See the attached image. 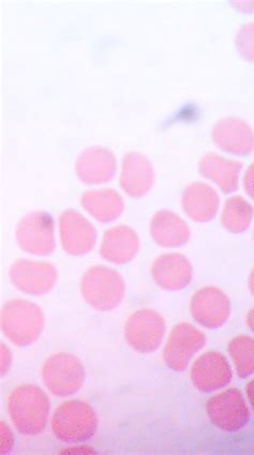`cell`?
<instances>
[{
	"mask_svg": "<svg viewBox=\"0 0 254 455\" xmlns=\"http://www.w3.org/2000/svg\"><path fill=\"white\" fill-rule=\"evenodd\" d=\"M152 276L158 287L168 291H184L194 276L188 258L179 252L164 253L153 263Z\"/></svg>",
	"mask_w": 254,
	"mask_h": 455,
	"instance_id": "9a60e30c",
	"label": "cell"
},
{
	"mask_svg": "<svg viewBox=\"0 0 254 455\" xmlns=\"http://www.w3.org/2000/svg\"><path fill=\"white\" fill-rule=\"evenodd\" d=\"M167 325L162 315L153 309H139L128 318L124 336L139 354H152L163 344Z\"/></svg>",
	"mask_w": 254,
	"mask_h": 455,
	"instance_id": "ba28073f",
	"label": "cell"
},
{
	"mask_svg": "<svg viewBox=\"0 0 254 455\" xmlns=\"http://www.w3.org/2000/svg\"><path fill=\"white\" fill-rule=\"evenodd\" d=\"M41 379L52 395L68 397L79 392L84 384L85 370L75 355L60 353L45 361Z\"/></svg>",
	"mask_w": 254,
	"mask_h": 455,
	"instance_id": "5b68a950",
	"label": "cell"
},
{
	"mask_svg": "<svg viewBox=\"0 0 254 455\" xmlns=\"http://www.w3.org/2000/svg\"><path fill=\"white\" fill-rule=\"evenodd\" d=\"M155 173L152 163L145 155L131 152L124 155L119 184L132 198H141L153 188Z\"/></svg>",
	"mask_w": 254,
	"mask_h": 455,
	"instance_id": "e0dca14e",
	"label": "cell"
},
{
	"mask_svg": "<svg viewBox=\"0 0 254 455\" xmlns=\"http://www.w3.org/2000/svg\"><path fill=\"white\" fill-rule=\"evenodd\" d=\"M126 291L117 271L106 266H95L86 271L81 282V292L86 303L99 312H110L123 302Z\"/></svg>",
	"mask_w": 254,
	"mask_h": 455,
	"instance_id": "277c9868",
	"label": "cell"
},
{
	"mask_svg": "<svg viewBox=\"0 0 254 455\" xmlns=\"http://www.w3.org/2000/svg\"><path fill=\"white\" fill-rule=\"evenodd\" d=\"M205 344V335L194 325L187 323L176 324L164 346L165 364L179 373L185 371Z\"/></svg>",
	"mask_w": 254,
	"mask_h": 455,
	"instance_id": "9c48e42d",
	"label": "cell"
},
{
	"mask_svg": "<svg viewBox=\"0 0 254 455\" xmlns=\"http://www.w3.org/2000/svg\"><path fill=\"white\" fill-rule=\"evenodd\" d=\"M181 206L190 220L209 222L215 219L219 211L220 196L209 184L194 182L185 188Z\"/></svg>",
	"mask_w": 254,
	"mask_h": 455,
	"instance_id": "d6986e66",
	"label": "cell"
},
{
	"mask_svg": "<svg viewBox=\"0 0 254 455\" xmlns=\"http://www.w3.org/2000/svg\"><path fill=\"white\" fill-rule=\"evenodd\" d=\"M190 312L194 322L201 327L219 329L230 318V299L216 287L202 288L191 299Z\"/></svg>",
	"mask_w": 254,
	"mask_h": 455,
	"instance_id": "7c38bea8",
	"label": "cell"
},
{
	"mask_svg": "<svg viewBox=\"0 0 254 455\" xmlns=\"http://www.w3.org/2000/svg\"><path fill=\"white\" fill-rule=\"evenodd\" d=\"M227 351L240 379H246L254 374V339L251 336L240 335L233 339Z\"/></svg>",
	"mask_w": 254,
	"mask_h": 455,
	"instance_id": "cb8c5ba5",
	"label": "cell"
},
{
	"mask_svg": "<svg viewBox=\"0 0 254 455\" xmlns=\"http://www.w3.org/2000/svg\"><path fill=\"white\" fill-rule=\"evenodd\" d=\"M81 204L88 214L102 224L115 221L124 209L122 196L111 188L86 191L82 196Z\"/></svg>",
	"mask_w": 254,
	"mask_h": 455,
	"instance_id": "7402d4cb",
	"label": "cell"
},
{
	"mask_svg": "<svg viewBox=\"0 0 254 455\" xmlns=\"http://www.w3.org/2000/svg\"><path fill=\"white\" fill-rule=\"evenodd\" d=\"M139 250V236L131 227L119 225L103 234L100 255L114 265H126L132 261Z\"/></svg>",
	"mask_w": 254,
	"mask_h": 455,
	"instance_id": "ac0fdd59",
	"label": "cell"
},
{
	"mask_svg": "<svg viewBox=\"0 0 254 455\" xmlns=\"http://www.w3.org/2000/svg\"><path fill=\"white\" fill-rule=\"evenodd\" d=\"M194 386L201 392L224 389L233 377L232 367L226 356L218 351H207L194 361L190 371Z\"/></svg>",
	"mask_w": 254,
	"mask_h": 455,
	"instance_id": "4fadbf2b",
	"label": "cell"
},
{
	"mask_svg": "<svg viewBox=\"0 0 254 455\" xmlns=\"http://www.w3.org/2000/svg\"><path fill=\"white\" fill-rule=\"evenodd\" d=\"M50 400L36 385L26 384L14 389L8 398L10 419L20 434L36 436L48 426Z\"/></svg>",
	"mask_w": 254,
	"mask_h": 455,
	"instance_id": "6da1fadb",
	"label": "cell"
},
{
	"mask_svg": "<svg viewBox=\"0 0 254 455\" xmlns=\"http://www.w3.org/2000/svg\"><path fill=\"white\" fill-rule=\"evenodd\" d=\"M242 170V163L216 153L206 154L199 164L202 177L216 184L225 194L235 193L238 189Z\"/></svg>",
	"mask_w": 254,
	"mask_h": 455,
	"instance_id": "ffe728a7",
	"label": "cell"
},
{
	"mask_svg": "<svg viewBox=\"0 0 254 455\" xmlns=\"http://www.w3.org/2000/svg\"><path fill=\"white\" fill-rule=\"evenodd\" d=\"M13 446V436L7 424L2 422V453L9 452Z\"/></svg>",
	"mask_w": 254,
	"mask_h": 455,
	"instance_id": "4316f807",
	"label": "cell"
},
{
	"mask_svg": "<svg viewBox=\"0 0 254 455\" xmlns=\"http://www.w3.org/2000/svg\"><path fill=\"white\" fill-rule=\"evenodd\" d=\"M247 325L248 328L251 330V332L254 333V307L249 310L247 315Z\"/></svg>",
	"mask_w": 254,
	"mask_h": 455,
	"instance_id": "4dcf8cb0",
	"label": "cell"
},
{
	"mask_svg": "<svg viewBox=\"0 0 254 455\" xmlns=\"http://www.w3.org/2000/svg\"><path fill=\"white\" fill-rule=\"evenodd\" d=\"M12 356L7 346L2 345V375L7 373L10 366H12Z\"/></svg>",
	"mask_w": 254,
	"mask_h": 455,
	"instance_id": "83f0119b",
	"label": "cell"
},
{
	"mask_svg": "<svg viewBox=\"0 0 254 455\" xmlns=\"http://www.w3.org/2000/svg\"><path fill=\"white\" fill-rule=\"evenodd\" d=\"M62 250L70 256L90 253L97 243V230L91 222L75 210L62 212L59 220Z\"/></svg>",
	"mask_w": 254,
	"mask_h": 455,
	"instance_id": "8fae6325",
	"label": "cell"
},
{
	"mask_svg": "<svg viewBox=\"0 0 254 455\" xmlns=\"http://www.w3.org/2000/svg\"><path fill=\"white\" fill-rule=\"evenodd\" d=\"M117 162L110 149L92 147L85 149L77 157L75 172L81 182L99 185L110 182L115 177Z\"/></svg>",
	"mask_w": 254,
	"mask_h": 455,
	"instance_id": "2e32d148",
	"label": "cell"
},
{
	"mask_svg": "<svg viewBox=\"0 0 254 455\" xmlns=\"http://www.w3.org/2000/svg\"><path fill=\"white\" fill-rule=\"evenodd\" d=\"M150 236L155 244L165 248H178L190 240L191 231L187 222L172 211L157 212L150 221Z\"/></svg>",
	"mask_w": 254,
	"mask_h": 455,
	"instance_id": "44dd1931",
	"label": "cell"
},
{
	"mask_svg": "<svg viewBox=\"0 0 254 455\" xmlns=\"http://www.w3.org/2000/svg\"><path fill=\"white\" fill-rule=\"evenodd\" d=\"M242 184L246 194L254 201V163L249 165Z\"/></svg>",
	"mask_w": 254,
	"mask_h": 455,
	"instance_id": "484cf974",
	"label": "cell"
},
{
	"mask_svg": "<svg viewBox=\"0 0 254 455\" xmlns=\"http://www.w3.org/2000/svg\"><path fill=\"white\" fill-rule=\"evenodd\" d=\"M66 453H91L92 449L88 447H79V448H70L68 450H65Z\"/></svg>",
	"mask_w": 254,
	"mask_h": 455,
	"instance_id": "f546056e",
	"label": "cell"
},
{
	"mask_svg": "<svg viewBox=\"0 0 254 455\" xmlns=\"http://www.w3.org/2000/svg\"><path fill=\"white\" fill-rule=\"evenodd\" d=\"M51 428L59 441L66 443L87 442L95 435L98 417L93 408L79 400L62 403L54 411Z\"/></svg>",
	"mask_w": 254,
	"mask_h": 455,
	"instance_id": "3957f363",
	"label": "cell"
},
{
	"mask_svg": "<svg viewBox=\"0 0 254 455\" xmlns=\"http://www.w3.org/2000/svg\"><path fill=\"white\" fill-rule=\"evenodd\" d=\"M253 217V206L242 196H233L222 209L221 224L231 234L240 235L250 228Z\"/></svg>",
	"mask_w": 254,
	"mask_h": 455,
	"instance_id": "603a6c76",
	"label": "cell"
},
{
	"mask_svg": "<svg viewBox=\"0 0 254 455\" xmlns=\"http://www.w3.org/2000/svg\"><path fill=\"white\" fill-rule=\"evenodd\" d=\"M253 235H254V230H253Z\"/></svg>",
	"mask_w": 254,
	"mask_h": 455,
	"instance_id": "d6a6232c",
	"label": "cell"
},
{
	"mask_svg": "<svg viewBox=\"0 0 254 455\" xmlns=\"http://www.w3.org/2000/svg\"><path fill=\"white\" fill-rule=\"evenodd\" d=\"M9 278L20 291L40 297L55 287L59 274L49 262L19 259L10 267Z\"/></svg>",
	"mask_w": 254,
	"mask_h": 455,
	"instance_id": "30bf717a",
	"label": "cell"
},
{
	"mask_svg": "<svg viewBox=\"0 0 254 455\" xmlns=\"http://www.w3.org/2000/svg\"><path fill=\"white\" fill-rule=\"evenodd\" d=\"M235 45L243 60L254 63V23L242 26L236 35Z\"/></svg>",
	"mask_w": 254,
	"mask_h": 455,
	"instance_id": "d4e9b609",
	"label": "cell"
},
{
	"mask_svg": "<svg viewBox=\"0 0 254 455\" xmlns=\"http://www.w3.org/2000/svg\"><path fill=\"white\" fill-rule=\"evenodd\" d=\"M248 286H249V291H250V292L252 293V296L254 297V268L251 271L250 275H249Z\"/></svg>",
	"mask_w": 254,
	"mask_h": 455,
	"instance_id": "1f68e13d",
	"label": "cell"
},
{
	"mask_svg": "<svg viewBox=\"0 0 254 455\" xmlns=\"http://www.w3.org/2000/svg\"><path fill=\"white\" fill-rule=\"evenodd\" d=\"M211 138L218 148L234 156H249L254 151V132L242 118H221L212 128Z\"/></svg>",
	"mask_w": 254,
	"mask_h": 455,
	"instance_id": "5bb4252c",
	"label": "cell"
},
{
	"mask_svg": "<svg viewBox=\"0 0 254 455\" xmlns=\"http://www.w3.org/2000/svg\"><path fill=\"white\" fill-rule=\"evenodd\" d=\"M2 331L4 336L18 347L34 344L43 333L44 316L37 304L28 299H15L2 308Z\"/></svg>",
	"mask_w": 254,
	"mask_h": 455,
	"instance_id": "7a4b0ae2",
	"label": "cell"
},
{
	"mask_svg": "<svg viewBox=\"0 0 254 455\" xmlns=\"http://www.w3.org/2000/svg\"><path fill=\"white\" fill-rule=\"evenodd\" d=\"M15 239L20 250L30 255H52L56 248L53 217L44 211L25 215L15 230Z\"/></svg>",
	"mask_w": 254,
	"mask_h": 455,
	"instance_id": "8992f818",
	"label": "cell"
},
{
	"mask_svg": "<svg viewBox=\"0 0 254 455\" xmlns=\"http://www.w3.org/2000/svg\"><path fill=\"white\" fill-rule=\"evenodd\" d=\"M206 412L215 427L226 432H238L250 420V411L242 391L231 387L210 398Z\"/></svg>",
	"mask_w": 254,
	"mask_h": 455,
	"instance_id": "52a82bcc",
	"label": "cell"
},
{
	"mask_svg": "<svg viewBox=\"0 0 254 455\" xmlns=\"http://www.w3.org/2000/svg\"><path fill=\"white\" fill-rule=\"evenodd\" d=\"M246 392L249 404H250L252 411L254 412V379H252L247 385Z\"/></svg>",
	"mask_w": 254,
	"mask_h": 455,
	"instance_id": "f1b7e54d",
	"label": "cell"
}]
</instances>
